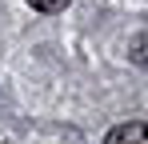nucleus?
<instances>
[{
    "label": "nucleus",
    "instance_id": "nucleus-1",
    "mask_svg": "<svg viewBox=\"0 0 148 144\" xmlns=\"http://www.w3.org/2000/svg\"><path fill=\"white\" fill-rule=\"evenodd\" d=\"M104 144H148V120H128L108 132Z\"/></svg>",
    "mask_w": 148,
    "mask_h": 144
},
{
    "label": "nucleus",
    "instance_id": "nucleus-2",
    "mask_svg": "<svg viewBox=\"0 0 148 144\" xmlns=\"http://www.w3.org/2000/svg\"><path fill=\"white\" fill-rule=\"evenodd\" d=\"M132 60H136L140 68H148V32L136 40V44H132Z\"/></svg>",
    "mask_w": 148,
    "mask_h": 144
},
{
    "label": "nucleus",
    "instance_id": "nucleus-3",
    "mask_svg": "<svg viewBox=\"0 0 148 144\" xmlns=\"http://www.w3.org/2000/svg\"><path fill=\"white\" fill-rule=\"evenodd\" d=\"M28 4H32L36 12H60V8H64L68 0H28Z\"/></svg>",
    "mask_w": 148,
    "mask_h": 144
}]
</instances>
